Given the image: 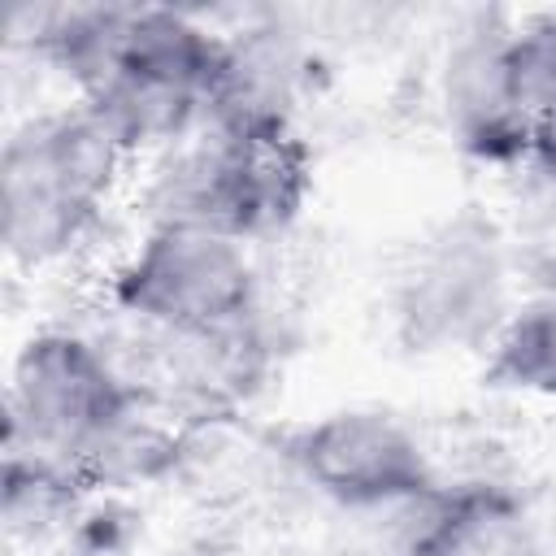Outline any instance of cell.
<instances>
[{
	"instance_id": "1",
	"label": "cell",
	"mask_w": 556,
	"mask_h": 556,
	"mask_svg": "<svg viewBox=\"0 0 556 556\" xmlns=\"http://www.w3.org/2000/svg\"><path fill=\"white\" fill-rule=\"evenodd\" d=\"M130 165L139 161L83 100L17 117L0 143V243L9 265L39 274L70 261L104 222Z\"/></svg>"
},
{
	"instance_id": "2",
	"label": "cell",
	"mask_w": 556,
	"mask_h": 556,
	"mask_svg": "<svg viewBox=\"0 0 556 556\" xmlns=\"http://www.w3.org/2000/svg\"><path fill=\"white\" fill-rule=\"evenodd\" d=\"M517 252L504 226L460 204L430 222L395 261L387 287L391 334L413 356H482L504 326Z\"/></svg>"
},
{
	"instance_id": "3",
	"label": "cell",
	"mask_w": 556,
	"mask_h": 556,
	"mask_svg": "<svg viewBox=\"0 0 556 556\" xmlns=\"http://www.w3.org/2000/svg\"><path fill=\"white\" fill-rule=\"evenodd\" d=\"M313 187V156L300 130L195 139L143 161L139 213L143 226H195L243 243L291 226Z\"/></svg>"
},
{
	"instance_id": "4",
	"label": "cell",
	"mask_w": 556,
	"mask_h": 556,
	"mask_svg": "<svg viewBox=\"0 0 556 556\" xmlns=\"http://www.w3.org/2000/svg\"><path fill=\"white\" fill-rule=\"evenodd\" d=\"M143 408V391L91 334L39 326L22 339L9 369L4 443L35 447L78 469Z\"/></svg>"
},
{
	"instance_id": "5",
	"label": "cell",
	"mask_w": 556,
	"mask_h": 556,
	"mask_svg": "<svg viewBox=\"0 0 556 556\" xmlns=\"http://www.w3.org/2000/svg\"><path fill=\"white\" fill-rule=\"evenodd\" d=\"M109 304L169 339H204L261 313V269L243 239L195 226H143L109 274Z\"/></svg>"
},
{
	"instance_id": "6",
	"label": "cell",
	"mask_w": 556,
	"mask_h": 556,
	"mask_svg": "<svg viewBox=\"0 0 556 556\" xmlns=\"http://www.w3.org/2000/svg\"><path fill=\"white\" fill-rule=\"evenodd\" d=\"M282 456L313 495L352 513H391L439 478L417 430L374 404L330 408L291 426Z\"/></svg>"
},
{
	"instance_id": "7",
	"label": "cell",
	"mask_w": 556,
	"mask_h": 556,
	"mask_svg": "<svg viewBox=\"0 0 556 556\" xmlns=\"http://www.w3.org/2000/svg\"><path fill=\"white\" fill-rule=\"evenodd\" d=\"M508 17L469 13L434 61V109L452 143L482 165H526L534 117L521 100L508 48Z\"/></svg>"
},
{
	"instance_id": "8",
	"label": "cell",
	"mask_w": 556,
	"mask_h": 556,
	"mask_svg": "<svg viewBox=\"0 0 556 556\" xmlns=\"http://www.w3.org/2000/svg\"><path fill=\"white\" fill-rule=\"evenodd\" d=\"M313 83V48L304 30L278 13L243 17L222 30L208 83V130L278 135L295 130V113Z\"/></svg>"
},
{
	"instance_id": "9",
	"label": "cell",
	"mask_w": 556,
	"mask_h": 556,
	"mask_svg": "<svg viewBox=\"0 0 556 556\" xmlns=\"http://www.w3.org/2000/svg\"><path fill=\"white\" fill-rule=\"evenodd\" d=\"M387 556H530L534 517L504 478H434L421 495L391 508Z\"/></svg>"
},
{
	"instance_id": "10",
	"label": "cell",
	"mask_w": 556,
	"mask_h": 556,
	"mask_svg": "<svg viewBox=\"0 0 556 556\" xmlns=\"http://www.w3.org/2000/svg\"><path fill=\"white\" fill-rule=\"evenodd\" d=\"M482 382L491 391L556 404V291L517 295L482 352Z\"/></svg>"
},
{
	"instance_id": "11",
	"label": "cell",
	"mask_w": 556,
	"mask_h": 556,
	"mask_svg": "<svg viewBox=\"0 0 556 556\" xmlns=\"http://www.w3.org/2000/svg\"><path fill=\"white\" fill-rule=\"evenodd\" d=\"M513 74L530 117L556 109V13H526L508 26Z\"/></svg>"
},
{
	"instance_id": "12",
	"label": "cell",
	"mask_w": 556,
	"mask_h": 556,
	"mask_svg": "<svg viewBox=\"0 0 556 556\" xmlns=\"http://www.w3.org/2000/svg\"><path fill=\"white\" fill-rule=\"evenodd\" d=\"M526 165L534 169L543 195L556 204V109L543 113V117H534V135H530V156H526Z\"/></svg>"
}]
</instances>
